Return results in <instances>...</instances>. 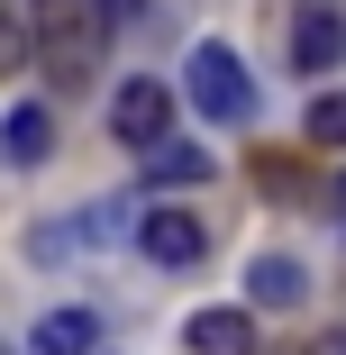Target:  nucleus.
Masks as SVG:
<instances>
[{
	"label": "nucleus",
	"mask_w": 346,
	"mask_h": 355,
	"mask_svg": "<svg viewBox=\"0 0 346 355\" xmlns=\"http://www.w3.org/2000/svg\"><path fill=\"white\" fill-rule=\"evenodd\" d=\"M292 355H346V328H319V337H301Z\"/></svg>",
	"instance_id": "nucleus-14"
},
{
	"label": "nucleus",
	"mask_w": 346,
	"mask_h": 355,
	"mask_svg": "<svg viewBox=\"0 0 346 355\" xmlns=\"http://www.w3.org/2000/svg\"><path fill=\"white\" fill-rule=\"evenodd\" d=\"M255 182H264L273 200H292V191H310V173H292V155H255Z\"/></svg>",
	"instance_id": "nucleus-12"
},
{
	"label": "nucleus",
	"mask_w": 346,
	"mask_h": 355,
	"mask_svg": "<svg viewBox=\"0 0 346 355\" xmlns=\"http://www.w3.org/2000/svg\"><path fill=\"white\" fill-rule=\"evenodd\" d=\"M182 92H191V110H200V119H219V128L255 119V83H246V64H237L219 37H200V46H191V64H182Z\"/></svg>",
	"instance_id": "nucleus-2"
},
{
	"label": "nucleus",
	"mask_w": 346,
	"mask_h": 355,
	"mask_svg": "<svg viewBox=\"0 0 346 355\" xmlns=\"http://www.w3.org/2000/svg\"><path fill=\"white\" fill-rule=\"evenodd\" d=\"M310 146H346V92L310 101Z\"/></svg>",
	"instance_id": "nucleus-11"
},
{
	"label": "nucleus",
	"mask_w": 346,
	"mask_h": 355,
	"mask_svg": "<svg viewBox=\"0 0 346 355\" xmlns=\"http://www.w3.org/2000/svg\"><path fill=\"white\" fill-rule=\"evenodd\" d=\"M182 346L191 355H255V310H191V328H182Z\"/></svg>",
	"instance_id": "nucleus-5"
},
{
	"label": "nucleus",
	"mask_w": 346,
	"mask_h": 355,
	"mask_svg": "<svg viewBox=\"0 0 346 355\" xmlns=\"http://www.w3.org/2000/svg\"><path fill=\"white\" fill-rule=\"evenodd\" d=\"M337 55H346V19L337 10H301L292 19V73H328Z\"/></svg>",
	"instance_id": "nucleus-7"
},
{
	"label": "nucleus",
	"mask_w": 346,
	"mask_h": 355,
	"mask_svg": "<svg viewBox=\"0 0 346 355\" xmlns=\"http://www.w3.org/2000/svg\"><path fill=\"white\" fill-rule=\"evenodd\" d=\"M28 46H37V37H28L19 19H0V83H10V73H19V64H28Z\"/></svg>",
	"instance_id": "nucleus-13"
},
{
	"label": "nucleus",
	"mask_w": 346,
	"mask_h": 355,
	"mask_svg": "<svg viewBox=\"0 0 346 355\" xmlns=\"http://www.w3.org/2000/svg\"><path fill=\"white\" fill-rule=\"evenodd\" d=\"M28 37L46 55V83L55 92H83L101 73V46H110V10L101 0H28Z\"/></svg>",
	"instance_id": "nucleus-1"
},
{
	"label": "nucleus",
	"mask_w": 346,
	"mask_h": 355,
	"mask_svg": "<svg viewBox=\"0 0 346 355\" xmlns=\"http://www.w3.org/2000/svg\"><path fill=\"white\" fill-rule=\"evenodd\" d=\"M110 137H119V146H137V155L164 146V137H173V83H155V73L119 83V92H110Z\"/></svg>",
	"instance_id": "nucleus-3"
},
{
	"label": "nucleus",
	"mask_w": 346,
	"mask_h": 355,
	"mask_svg": "<svg viewBox=\"0 0 346 355\" xmlns=\"http://www.w3.org/2000/svg\"><path fill=\"white\" fill-rule=\"evenodd\" d=\"M46 155H55V119H46L37 101H19L10 119H0V164L28 173V164H46Z\"/></svg>",
	"instance_id": "nucleus-6"
},
{
	"label": "nucleus",
	"mask_w": 346,
	"mask_h": 355,
	"mask_svg": "<svg viewBox=\"0 0 346 355\" xmlns=\"http://www.w3.org/2000/svg\"><path fill=\"white\" fill-rule=\"evenodd\" d=\"M28 355H101V310H46Z\"/></svg>",
	"instance_id": "nucleus-8"
},
{
	"label": "nucleus",
	"mask_w": 346,
	"mask_h": 355,
	"mask_svg": "<svg viewBox=\"0 0 346 355\" xmlns=\"http://www.w3.org/2000/svg\"><path fill=\"white\" fill-rule=\"evenodd\" d=\"M246 301H255V310H301V301H310V273H301L292 255H255Z\"/></svg>",
	"instance_id": "nucleus-9"
},
{
	"label": "nucleus",
	"mask_w": 346,
	"mask_h": 355,
	"mask_svg": "<svg viewBox=\"0 0 346 355\" xmlns=\"http://www.w3.org/2000/svg\"><path fill=\"white\" fill-rule=\"evenodd\" d=\"M146 173H155L164 191H182V182H210L219 164H210V155H200V146H191V137H164V146H146Z\"/></svg>",
	"instance_id": "nucleus-10"
},
{
	"label": "nucleus",
	"mask_w": 346,
	"mask_h": 355,
	"mask_svg": "<svg viewBox=\"0 0 346 355\" xmlns=\"http://www.w3.org/2000/svg\"><path fill=\"white\" fill-rule=\"evenodd\" d=\"M137 246H146V264H164V273H191L200 255H210V228H200L191 209H173V200H155L146 219H137Z\"/></svg>",
	"instance_id": "nucleus-4"
}]
</instances>
